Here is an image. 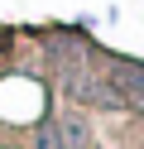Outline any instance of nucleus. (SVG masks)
<instances>
[{"mask_svg": "<svg viewBox=\"0 0 144 149\" xmlns=\"http://www.w3.org/2000/svg\"><path fill=\"white\" fill-rule=\"evenodd\" d=\"M38 149H63V139L53 135V125H43V135H38Z\"/></svg>", "mask_w": 144, "mask_h": 149, "instance_id": "obj_3", "label": "nucleus"}, {"mask_svg": "<svg viewBox=\"0 0 144 149\" xmlns=\"http://www.w3.org/2000/svg\"><path fill=\"white\" fill-rule=\"evenodd\" d=\"M53 135L63 139V149H86L91 144V130H86L82 116H58L53 120Z\"/></svg>", "mask_w": 144, "mask_h": 149, "instance_id": "obj_2", "label": "nucleus"}, {"mask_svg": "<svg viewBox=\"0 0 144 149\" xmlns=\"http://www.w3.org/2000/svg\"><path fill=\"white\" fill-rule=\"evenodd\" d=\"M111 87L120 91L125 106H139V111H144V63H115Z\"/></svg>", "mask_w": 144, "mask_h": 149, "instance_id": "obj_1", "label": "nucleus"}]
</instances>
